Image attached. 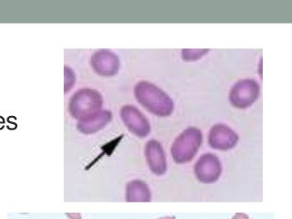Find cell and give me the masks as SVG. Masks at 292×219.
Returning a JSON list of instances; mask_svg holds the SVG:
<instances>
[{"label":"cell","mask_w":292,"mask_h":219,"mask_svg":"<svg viewBox=\"0 0 292 219\" xmlns=\"http://www.w3.org/2000/svg\"><path fill=\"white\" fill-rule=\"evenodd\" d=\"M120 116L126 127L133 134L139 138H146L150 133L149 120L133 105H125L121 108Z\"/></svg>","instance_id":"obj_6"},{"label":"cell","mask_w":292,"mask_h":219,"mask_svg":"<svg viewBox=\"0 0 292 219\" xmlns=\"http://www.w3.org/2000/svg\"><path fill=\"white\" fill-rule=\"evenodd\" d=\"M145 157L150 171L156 175H163L167 171V159L160 142L150 140L145 146Z\"/></svg>","instance_id":"obj_9"},{"label":"cell","mask_w":292,"mask_h":219,"mask_svg":"<svg viewBox=\"0 0 292 219\" xmlns=\"http://www.w3.org/2000/svg\"><path fill=\"white\" fill-rule=\"evenodd\" d=\"M260 86L257 80L246 79L237 81L229 93V101L235 108L245 110L258 99Z\"/></svg>","instance_id":"obj_4"},{"label":"cell","mask_w":292,"mask_h":219,"mask_svg":"<svg viewBox=\"0 0 292 219\" xmlns=\"http://www.w3.org/2000/svg\"><path fill=\"white\" fill-rule=\"evenodd\" d=\"M93 69L98 75L104 77L115 76L119 70L120 61L116 54L109 50L95 51L91 58Z\"/></svg>","instance_id":"obj_8"},{"label":"cell","mask_w":292,"mask_h":219,"mask_svg":"<svg viewBox=\"0 0 292 219\" xmlns=\"http://www.w3.org/2000/svg\"><path fill=\"white\" fill-rule=\"evenodd\" d=\"M103 101V97L99 91L90 88H83L71 96L68 110L74 119L81 120L101 111Z\"/></svg>","instance_id":"obj_3"},{"label":"cell","mask_w":292,"mask_h":219,"mask_svg":"<svg viewBox=\"0 0 292 219\" xmlns=\"http://www.w3.org/2000/svg\"><path fill=\"white\" fill-rule=\"evenodd\" d=\"M65 215L70 219H82V215L80 213H67Z\"/></svg>","instance_id":"obj_14"},{"label":"cell","mask_w":292,"mask_h":219,"mask_svg":"<svg viewBox=\"0 0 292 219\" xmlns=\"http://www.w3.org/2000/svg\"><path fill=\"white\" fill-rule=\"evenodd\" d=\"M134 93L137 101L149 112L159 117H168L174 110L171 98L155 84L142 80L136 84Z\"/></svg>","instance_id":"obj_1"},{"label":"cell","mask_w":292,"mask_h":219,"mask_svg":"<svg viewBox=\"0 0 292 219\" xmlns=\"http://www.w3.org/2000/svg\"><path fill=\"white\" fill-rule=\"evenodd\" d=\"M237 133L225 124L218 123L210 130L208 142L214 150L227 151L233 149L238 142Z\"/></svg>","instance_id":"obj_7"},{"label":"cell","mask_w":292,"mask_h":219,"mask_svg":"<svg viewBox=\"0 0 292 219\" xmlns=\"http://www.w3.org/2000/svg\"><path fill=\"white\" fill-rule=\"evenodd\" d=\"M64 76H65V81H64V91L65 93H67L69 91L72 89V87L74 86V84L76 82V78H75V73L71 68L68 66L64 67Z\"/></svg>","instance_id":"obj_13"},{"label":"cell","mask_w":292,"mask_h":219,"mask_svg":"<svg viewBox=\"0 0 292 219\" xmlns=\"http://www.w3.org/2000/svg\"><path fill=\"white\" fill-rule=\"evenodd\" d=\"M209 50H182L181 57L184 61H195L208 53Z\"/></svg>","instance_id":"obj_12"},{"label":"cell","mask_w":292,"mask_h":219,"mask_svg":"<svg viewBox=\"0 0 292 219\" xmlns=\"http://www.w3.org/2000/svg\"><path fill=\"white\" fill-rule=\"evenodd\" d=\"M113 119L111 112L101 110L87 117L79 120L77 129L83 134H93L104 129Z\"/></svg>","instance_id":"obj_10"},{"label":"cell","mask_w":292,"mask_h":219,"mask_svg":"<svg viewBox=\"0 0 292 219\" xmlns=\"http://www.w3.org/2000/svg\"><path fill=\"white\" fill-rule=\"evenodd\" d=\"M126 200L127 202H149L151 193L148 185L142 180H132L126 187Z\"/></svg>","instance_id":"obj_11"},{"label":"cell","mask_w":292,"mask_h":219,"mask_svg":"<svg viewBox=\"0 0 292 219\" xmlns=\"http://www.w3.org/2000/svg\"><path fill=\"white\" fill-rule=\"evenodd\" d=\"M202 142V133L196 127H190L176 138L170 153L177 164L190 162L198 153Z\"/></svg>","instance_id":"obj_2"},{"label":"cell","mask_w":292,"mask_h":219,"mask_svg":"<svg viewBox=\"0 0 292 219\" xmlns=\"http://www.w3.org/2000/svg\"><path fill=\"white\" fill-rule=\"evenodd\" d=\"M233 219H249V216L245 213H236Z\"/></svg>","instance_id":"obj_15"},{"label":"cell","mask_w":292,"mask_h":219,"mask_svg":"<svg viewBox=\"0 0 292 219\" xmlns=\"http://www.w3.org/2000/svg\"><path fill=\"white\" fill-rule=\"evenodd\" d=\"M157 219H176V217L174 215H172V216H164V217H160Z\"/></svg>","instance_id":"obj_16"},{"label":"cell","mask_w":292,"mask_h":219,"mask_svg":"<svg viewBox=\"0 0 292 219\" xmlns=\"http://www.w3.org/2000/svg\"><path fill=\"white\" fill-rule=\"evenodd\" d=\"M194 174L202 184H213L222 174L220 159L210 153L202 154L194 165Z\"/></svg>","instance_id":"obj_5"}]
</instances>
